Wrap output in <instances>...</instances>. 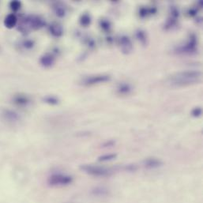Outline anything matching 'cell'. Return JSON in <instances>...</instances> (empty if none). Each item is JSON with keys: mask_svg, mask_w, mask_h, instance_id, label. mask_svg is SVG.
<instances>
[{"mask_svg": "<svg viewBox=\"0 0 203 203\" xmlns=\"http://www.w3.org/2000/svg\"><path fill=\"white\" fill-rule=\"evenodd\" d=\"M202 74L198 70H185L176 73L168 78V83L174 87L186 86L200 82Z\"/></svg>", "mask_w": 203, "mask_h": 203, "instance_id": "obj_1", "label": "cell"}, {"mask_svg": "<svg viewBox=\"0 0 203 203\" xmlns=\"http://www.w3.org/2000/svg\"><path fill=\"white\" fill-rule=\"evenodd\" d=\"M45 25V21L39 16L29 15L21 22L19 30L23 33H28L32 29H39Z\"/></svg>", "mask_w": 203, "mask_h": 203, "instance_id": "obj_2", "label": "cell"}, {"mask_svg": "<svg viewBox=\"0 0 203 203\" xmlns=\"http://www.w3.org/2000/svg\"><path fill=\"white\" fill-rule=\"evenodd\" d=\"M80 168L85 173L94 177H108L112 173L111 170L107 168L93 164H82Z\"/></svg>", "mask_w": 203, "mask_h": 203, "instance_id": "obj_3", "label": "cell"}, {"mask_svg": "<svg viewBox=\"0 0 203 203\" xmlns=\"http://www.w3.org/2000/svg\"><path fill=\"white\" fill-rule=\"evenodd\" d=\"M73 182V177L69 175L56 173L53 174L47 179V183L51 186H63L70 185Z\"/></svg>", "mask_w": 203, "mask_h": 203, "instance_id": "obj_4", "label": "cell"}, {"mask_svg": "<svg viewBox=\"0 0 203 203\" xmlns=\"http://www.w3.org/2000/svg\"><path fill=\"white\" fill-rule=\"evenodd\" d=\"M110 79H111V77L108 75H105V74L88 76L81 80V84L84 86H92L96 84L104 83L106 81H108Z\"/></svg>", "mask_w": 203, "mask_h": 203, "instance_id": "obj_5", "label": "cell"}, {"mask_svg": "<svg viewBox=\"0 0 203 203\" xmlns=\"http://www.w3.org/2000/svg\"><path fill=\"white\" fill-rule=\"evenodd\" d=\"M196 47H197V38L194 34H191L190 36L188 41L186 43V44L179 47L177 51H178V52L188 53L189 54V53L195 52Z\"/></svg>", "mask_w": 203, "mask_h": 203, "instance_id": "obj_6", "label": "cell"}, {"mask_svg": "<svg viewBox=\"0 0 203 203\" xmlns=\"http://www.w3.org/2000/svg\"><path fill=\"white\" fill-rule=\"evenodd\" d=\"M120 47L122 49V52L125 54H129L133 49V45L131 43V40L129 39V37L126 36H122L120 40Z\"/></svg>", "mask_w": 203, "mask_h": 203, "instance_id": "obj_7", "label": "cell"}, {"mask_svg": "<svg viewBox=\"0 0 203 203\" xmlns=\"http://www.w3.org/2000/svg\"><path fill=\"white\" fill-rule=\"evenodd\" d=\"M163 164V162L160 159L154 158V157H150V158H146L143 161V165L146 168L149 169H153V168H157L161 167Z\"/></svg>", "mask_w": 203, "mask_h": 203, "instance_id": "obj_8", "label": "cell"}, {"mask_svg": "<svg viewBox=\"0 0 203 203\" xmlns=\"http://www.w3.org/2000/svg\"><path fill=\"white\" fill-rule=\"evenodd\" d=\"M3 116L6 120L9 122H17L20 119L19 115L16 111H12V110H4L3 111Z\"/></svg>", "mask_w": 203, "mask_h": 203, "instance_id": "obj_9", "label": "cell"}, {"mask_svg": "<svg viewBox=\"0 0 203 203\" xmlns=\"http://www.w3.org/2000/svg\"><path fill=\"white\" fill-rule=\"evenodd\" d=\"M40 63L43 67L48 68V67H52L55 63V58L54 56L50 55V54H45L43 56L40 57Z\"/></svg>", "mask_w": 203, "mask_h": 203, "instance_id": "obj_10", "label": "cell"}, {"mask_svg": "<svg viewBox=\"0 0 203 203\" xmlns=\"http://www.w3.org/2000/svg\"><path fill=\"white\" fill-rule=\"evenodd\" d=\"M17 23V16L14 14H8L4 20V25L7 29H13Z\"/></svg>", "mask_w": 203, "mask_h": 203, "instance_id": "obj_11", "label": "cell"}, {"mask_svg": "<svg viewBox=\"0 0 203 203\" xmlns=\"http://www.w3.org/2000/svg\"><path fill=\"white\" fill-rule=\"evenodd\" d=\"M132 91V87L128 83H120L117 86V92L121 95H128Z\"/></svg>", "mask_w": 203, "mask_h": 203, "instance_id": "obj_12", "label": "cell"}, {"mask_svg": "<svg viewBox=\"0 0 203 203\" xmlns=\"http://www.w3.org/2000/svg\"><path fill=\"white\" fill-rule=\"evenodd\" d=\"M49 30H50L51 34L56 37H59L63 33V30L62 26L57 23H54L52 25H51L49 27Z\"/></svg>", "mask_w": 203, "mask_h": 203, "instance_id": "obj_13", "label": "cell"}, {"mask_svg": "<svg viewBox=\"0 0 203 203\" xmlns=\"http://www.w3.org/2000/svg\"><path fill=\"white\" fill-rule=\"evenodd\" d=\"M14 102L18 105L25 106L29 103V99L25 95H17L14 97Z\"/></svg>", "mask_w": 203, "mask_h": 203, "instance_id": "obj_14", "label": "cell"}, {"mask_svg": "<svg viewBox=\"0 0 203 203\" xmlns=\"http://www.w3.org/2000/svg\"><path fill=\"white\" fill-rule=\"evenodd\" d=\"M92 194L95 196H98V197H104L108 195V190L106 189L104 187L102 186H99V187H96L92 190Z\"/></svg>", "mask_w": 203, "mask_h": 203, "instance_id": "obj_15", "label": "cell"}, {"mask_svg": "<svg viewBox=\"0 0 203 203\" xmlns=\"http://www.w3.org/2000/svg\"><path fill=\"white\" fill-rule=\"evenodd\" d=\"M136 37L137 39L143 45H145L147 44V36H146V33L142 29L137 31L136 33Z\"/></svg>", "mask_w": 203, "mask_h": 203, "instance_id": "obj_16", "label": "cell"}, {"mask_svg": "<svg viewBox=\"0 0 203 203\" xmlns=\"http://www.w3.org/2000/svg\"><path fill=\"white\" fill-rule=\"evenodd\" d=\"M43 100L44 101L45 103L48 104H51V105H56L59 103V100L58 97H56L55 96H46L43 98Z\"/></svg>", "mask_w": 203, "mask_h": 203, "instance_id": "obj_17", "label": "cell"}, {"mask_svg": "<svg viewBox=\"0 0 203 203\" xmlns=\"http://www.w3.org/2000/svg\"><path fill=\"white\" fill-rule=\"evenodd\" d=\"M90 23H91V17L89 16V14H82L80 17V24L84 27H86L90 25Z\"/></svg>", "mask_w": 203, "mask_h": 203, "instance_id": "obj_18", "label": "cell"}, {"mask_svg": "<svg viewBox=\"0 0 203 203\" xmlns=\"http://www.w3.org/2000/svg\"><path fill=\"white\" fill-rule=\"evenodd\" d=\"M117 156L116 154H105V155H103V156H100L98 157V161H111L113 160Z\"/></svg>", "mask_w": 203, "mask_h": 203, "instance_id": "obj_19", "label": "cell"}, {"mask_svg": "<svg viewBox=\"0 0 203 203\" xmlns=\"http://www.w3.org/2000/svg\"><path fill=\"white\" fill-rule=\"evenodd\" d=\"M55 12H56V16H58V17H63L66 15V10L62 6H56L55 9Z\"/></svg>", "mask_w": 203, "mask_h": 203, "instance_id": "obj_20", "label": "cell"}, {"mask_svg": "<svg viewBox=\"0 0 203 203\" xmlns=\"http://www.w3.org/2000/svg\"><path fill=\"white\" fill-rule=\"evenodd\" d=\"M21 6H22V4L19 1H12L10 3V7L13 11H17L21 8Z\"/></svg>", "mask_w": 203, "mask_h": 203, "instance_id": "obj_21", "label": "cell"}, {"mask_svg": "<svg viewBox=\"0 0 203 203\" xmlns=\"http://www.w3.org/2000/svg\"><path fill=\"white\" fill-rule=\"evenodd\" d=\"M202 112V110L200 107H197V108H195L192 110L191 115L192 116L194 117H199L201 116Z\"/></svg>", "mask_w": 203, "mask_h": 203, "instance_id": "obj_22", "label": "cell"}, {"mask_svg": "<svg viewBox=\"0 0 203 203\" xmlns=\"http://www.w3.org/2000/svg\"><path fill=\"white\" fill-rule=\"evenodd\" d=\"M23 45L25 48H28V49H30L34 46V42L31 40H26L25 41H24L23 43Z\"/></svg>", "mask_w": 203, "mask_h": 203, "instance_id": "obj_23", "label": "cell"}, {"mask_svg": "<svg viewBox=\"0 0 203 203\" xmlns=\"http://www.w3.org/2000/svg\"><path fill=\"white\" fill-rule=\"evenodd\" d=\"M100 26L102 27V29H104V30H108L110 29V24L108 21H101L100 22Z\"/></svg>", "mask_w": 203, "mask_h": 203, "instance_id": "obj_24", "label": "cell"}, {"mask_svg": "<svg viewBox=\"0 0 203 203\" xmlns=\"http://www.w3.org/2000/svg\"><path fill=\"white\" fill-rule=\"evenodd\" d=\"M197 13V10H195V9H191L190 10H189L190 15H195V14Z\"/></svg>", "mask_w": 203, "mask_h": 203, "instance_id": "obj_25", "label": "cell"}]
</instances>
